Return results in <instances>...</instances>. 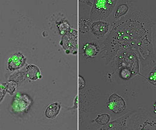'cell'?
Here are the masks:
<instances>
[{
    "instance_id": "23",
    "label": "cell",
    "mask_w": 156,
    "mask_h": 130,
    "mask_svg": "<svg viewBox=\"0 0 156 130\" xmlns=\"http://www.w3.org/2000/svg\"><path fill=\"white\" fill-rule=\"evenodd\" d=\"M85 86V81L84 80L83 78L81 76H79V89L82 90Z\"/></svg>"
},
{
    "instance_id": "19",
    "label": "cell",
    "mask_w": 156,
    "mask_h": 130,
    "mask_svg": "<svg viewBox=\"0 0 156 130\" xmlns=\"http://www.w3.org/2000/svg\"><path fill=\"white\" fill-rule=\"evenodd\" d=\"M58 31L61 35L65 34L70 29V25L67 20H63L59 21L57 25Z\"/></svg>"
},
{
    "instance_id": "12",
    "label": "cell",
    "mask_w": 156,
    "mask_h": 130,
    "mask_svg": "<svg viewBox=\"0 0 156 130\" xmlns=\"http://www.w3.org/2000/svg\"><path fill=\"white\" fill-rule=\"evenodd\" d=\"M25 73L27 78L31 80H38L42 78V74L39 67L34 64H30L26 66Z\"/></svg>"
},
{
    "instance_id": "1",
    "label": "cell",
    "mask_w": 156,
    "mask_h": 130,
    "mask_svg": "<svg viewBox=\"0 0 156 130\" xmlns=\"http://www.w3.org/2000/svg\"><path fill=\"white\" fill-rule=\"evenodd\" d=\"M121 21L107 39L105 49L110 47L109 51L114 55L120 50L134 49L146 60L153 51L151 29L148 18L134 14Z\"/></svg>"
},
{
    "instance_id": "7",
    "label": "cell",
    "mask_w": 156,
    "mask_h": 130,
    "mask_svg": "<svg viewBox=\"0 0 156 130\" xmlns=\"http://www.w3.org/2000/svg\"><path fill=\"white\" fill-rule=\"evenodd\" d=\"M27 58L21 52H16L11 54L7 60V70L10 72L17 71L21 69L26 64Z\"/></svg>"
},
{
    "instance_id": "24",
    "label": "cell",
    "mask_w": 156,
    "mask_h": 130,
    "mask_svg": "<svg viewBox=\"0 0 156 130\" xmlns=\"http://www.w3.org/2000/svg\"><path fill=\"white\" fill-rule=\"evenodd\" d=\"M154 113L156 114V101L155 102V103H154Z\"/></svg>"
},
{
    "instance_id": "18",
    "label": "cell",
    "mask_w": 156,
    "mask_h": 130,
    "mask_svg": "<svg viewBox=\"0 0 156 130\" xmlns=\"http://www.w3.org/2000/svg\"><path fill=\"white\" fill-rule=\"evenodd\" d=\"M111 117L108 114H99L95 118V122L99 125L105 126L108 124L110 121Z\"/></svg>"
},
{
    "instance_id": "4",
    "label": "cell",
    "mask_w": 156,
    "mask_h": 130,
    "mask_svg": "<svg viewBox=\"0 0 156 130\" xmlns=\"http://www.w3.org/2000/svg\"><path fill=\"white\" fill-rule=\"evenodd\" d=\"M33 102L32 98L29 95L21 92L16 93L11 101V113L18 116L24 115L28 112Z\"/></svg>"
},
{
    "instance_id": "22",
    "label": "cell",
    "mask_w": 156,
    "mask_h": 130,
    "mask_svg": "<svg viewBox=\"0 0 156 130\" xmlns=\"http://www.w3.org/2000/svg\"><path fill=\"white\" fill-rule=\"evenodd\" d=\"M7 93L5 88L4 86V84L0 82V104L4 99V97Z\"/></svg>"
},
{
    "instance_id": "20",
    "label": "cell",
    "mask_w": 156,
    "mask_h": 130,
    "mask_svg": "<svg viewBox=\"0 0 156 130\" xmlns=\"http://www.w3.org/2000/svg\"><path fill=\"white\" fill-rule=\"evenodd\" d=\"M134 75L133 72L127 68H121L119 71V76L124 80H128Z\"/></svg>"
},
{
    "instance_id": "2",
    "label": "cell",
    "mask_w": 156,
    "mask_h": 130,
    "mask_svg": "<svg viewBox=\"0 0 156 130\" xmlns=\"http://www.w3.org/2000/svg\"><path fill=\"white\" fill-rule=\"evenodd\" d=\"M129 123L132 130H156V117L144 110L133 111Z\"/></svg>"
},
{
    "instance_id": "8",
    "label": "cell",
    "mask_w": 156,
    "mask_h": 130,
    "mask_svg": "<svg viewBox=\"0 0 156 130\" xmlns=\"http://www.w3.org/2000/svg\"><path fill=\"white\" fill-rule=\"evenodd\" d=\"M107 107L114 113L119 114L126 110V103L121 97L117 93H112L108 99Z\"/></svg>"
},
{
    "instance_id": "6",
    "label": "cell",
    "mask_w": 156,
    "mask_h": 130,
    "mask_svg": "<svg viewBox=\"0 0 156 130\" xmlns=\"http://www.w3.org/2000/svg\"><path fill=\"white\" fill-rule=\"evenodd\" d=\"M60 45L67 54H76L78 53V31L70 28L63 35Z\"/></svg>"
},
{
    "instance_id": "13",
    "label": "cell",
    "mask_w": 156,
    "mask_h": 130,
    "mask_svg": "<svg viewBox=\"0 0 156 130\" xmlns=\"http://www.w3.org/2000/svg\"><path fill=\"white\" fill-rule=\"evenodd\" d=\"M61 110V104L59 102H54L50 104L44 111V115L48 119L56 118Z\"/></svg>"
},
{
    "instance_id": "3",
    "label": "cell",
    "mask_w": 156,
    "mask_h": 130,
    "mask_svg": "<svg viewBox=\"0 0 156 130\" xmlns=\"http://www.w3.org/2000/svg\"><path fill=\"white\" fill-rule=\"evenodd\" d=\"M116 0H95L90 11V20L92 21L106 19L114 10Z\"/></svg>"
},
{
    "instance_id": "21",
    "label": "cell",
    "mask_w": 156,
    "mask_h": 130,
    "mask_svg": "<svg viewBox=\"0 0 156 130\" xmlns=\"http://www.w3.org/2000/svg\"><path fill=\"white\" fill-rule=\"evenodd\" d=\"M148 79L151 84L156 86V66L150 72Z\"/></svg>"
},
{
    "instance_id": "5",
    "label": "cell",
    "mask_w": 156,
    "mask_h": 130,
    "mask_svg": "<svg viewBox=\"0 0 156 130\" xmlns=\"http://www.w3.org/2000/svg\"><path fill=\"white\" fill-rule=\"evenodd\" d=\"M117 65L119 68H127L134 75L139 72L138 60L136 54L130 50H122L119 52Z\"/></svg>"
},
{
    "instance_id": "10",
    "label": "cell",
    "mask_w": 156,
    "mask_h": 130,
    "mask_svg": "<svg viewBox=\"0 0 156 130\" xmlns=\"http://www.w3.org/2000/svg\"><path fill=\"white\" fill-rule=\"evenodd\" d=\"M109 24L104 21H96L92 23L90 32L98 38L104 37L109 30Z\"/></svg>"
},
{
    "instance_id": "11",
    "label": "cell",
    "mask_w": 156,
    "mask_h": 130,
    "mask_svg": "<svg viewBox=\"0 0 156 130\" xmlns=\"http://www.w3.org/2000/svg\"><path fill=\"white\" fill-rule=\"evenodd\" d=\"M83 55L86 58H93L97 56L98 54L100 51V48L97 42L91 41L87 43L83 46Z\"/></svg>"
},
{
    "instance_id": "17",
    "label": "cell",
    "mask_w": 156,
    "mask_h": 130,
    "mask_svg": "<svg viewBox=\"0 0 156 130\" xmlns=\"http://www.w3.org/2000/svg\"><path fill=\"white\" fill-rule=\"evenodd\" d=\"M129 10L128 5L127 4H122L119 5L115 10V12L114 14L115 19H118L119 18L125 16Z\"/></svg>"
},
{
    "instance_id": "9",
    "label": "cell",
    "mask_w": 156,
    "mask_h": 130,
    "mask_svg": "<svg viewBox=\"0 0 156 130\" xmlns=\"http://www.w3.org/2000/svg\"><path fill=\"white\" fill-rule=\"evenodd\" d=\"M133 111L129 112L123 117L118 118L115 120L110 122L106 125L103 126L98 130H125L127 128V120L131 117Z\"/></svg>"
},
{
    "instance_id": "14",
    "label": "cell",
    "mask_w": 156,
    "mask_h": 130,
    "mask_svg": "<svg viewBox=\"0 0 156 130\" xmlns=\"http://www.w3.org/2000/svg\"><path fill=\"white\" fill-rule=\"evenodd\" d=\"M26 78L25 71H16L10 75L8 80H12L19 84L24 82Z\"/></svg>"
},
{
    "instance_id": "15",
    "label": "cell",
    "mask_w": 156,
    "mask_h": 130,
    "mask_svg": "<svg viewBox=\"0 0 156 130\" xmlns=\"http://www.w3.org/2000/svg\"><path fill=\"white\" fill-rule=\"evenodd\" d=\"M4 86L5 88L7 93L11 96H12L17 90L19 84L12 80H8L7 82L4 83Z\"/></svg>"
},
{
    "instance_id": "16",
    "label": "cell",
    "mask_w": 156,
    "mask_h": 130,
    "mask_svg": "<svg viewBox=\"0 0 156 130\" xmlns=\"http://www.w3.org/2000/svg\"><path fill=\"white\" fill-rule=\"evenodd\" d=\"M92 21L89 19H84L79 21V30L82 33H87L90 31Z\"/></svg>"
}]
</instances>
